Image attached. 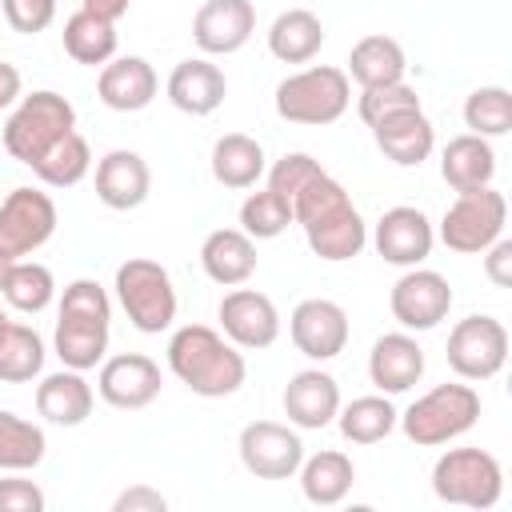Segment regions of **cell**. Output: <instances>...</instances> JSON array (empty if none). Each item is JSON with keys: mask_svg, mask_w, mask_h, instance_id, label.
Segmentation results:
<instances>
[{"mask_svg": "<svg viewBox=\"0 0 512 512\" xmlns=\"http://www.w3.org/2000/svg\"><path fill=\"white\" fill-rule=\"evenodd\" d=\"M388 308H392V316H396L400 328H408V332H428V328H436L440 320H448V312H452V288H448V280H444L440 272L416 264V268H408V272L392 284Z\"/></svg>", "mask_w": 512, "mask_h": 512, "instance_id": "cell-13", "label": "cell"}, {"mask_svg": "<svg viewBox=\"0 0 512 512\" xmlns=\"http://www.w3.org/2000/svg\"><path fill=\"white\" fill-rule=\"evenodd\" d=\"M20 88H24L20 68L8 64V60H0V108H12V104L20 100Z\"/></svg>", "mask_w": 512, "mask_h": 512, "instance_id": "cell-46", "label": "cell"}, {"mask_svg": "<svg viewBox=\"0 0 512 512\" xmlns=\"http://www.w3.org/2000/svg\"><path fill=\"white\" fill-rule=\"evenodd\" d=\"M44 368V340L32 324L8 320L0 328V384H28Z\"/></svg>", "mask_w": 512, "mask_h": 512, "instance_id": "cell-33", "label": "cell"}, {"mask_svg": "<svg viewBox=\"0 0 512 512\" xmlns=\"http://www.w3.org/2000/svg\"><path fill=\"white\" fill-rule=\"evenodd\" d=\"M44 452H48L44 428L0 408V472H28L44 460Z\"/></svg>", "mask_w": 512, "mask_h": 512, "instance_id": "cell-35", "label": "cell"}, {"mask_svg": "<svg viewBox=\"0 0 512 512\" xmlns=\"http://www.w3.org/2000/svg\"><path fill=\"white\" fill-rule=\"evenodd\" d=\"M408 72V60H404V48L400 40L384 36V32H372V36H360L348 52V76L360 84V88H376V84H396L404 80Z\"/></svg>", "mask_w": 512, "mask_h": 512, "instance_id": "cell-28", "label": "cell"}, {"mask_svg": "<svg viewBox=\"0 0 512 512\" xmlns=\"http://www.w3.org/2000/svg\"><path fill=\"white\" fill-rule=\"evenodd\" d=\"M116 300L128 316V324L136 332H164L172 328L176 320V288H172V276L164 264L148 260V256H128L120 268H116Z\"/></svg>", "mask_w": 512, "mask_h": 512, "instance_id": "cell-7", "label": "cell"}, {"mask_svg": "<svg viewBox=\"0 0 512 512\" xmlns=\"http://www.w3.org/2000/svg\"><path fill=\"white\" fill-rule=\"evenodd\" d=\"M432 492L444 504L484 512L504 496V468L484 448H448L432 464Z\"/></svg>", "mask_w": 512, "mask_h": 512, "instance_id": "cell-8", "label": "cell"}, {"mask_svg": "<svg viewBox=\"0 0 512 512\" xmlns=\"http://www.w3.org/2000/svg\"><path fill=\"white\" fill-rule=\"evenodd\" d=\"M256 32L252 0H204L192 16V40L208 56L240 52Z\"/></svg>", "mask_w": 512, "mask_h": 512, "instance_id": "cell-18", "label": "cell"}, {"mask_svg": "<svg viewBox=\"0 0 512 512\" xmlns=\"http://www.w3.org/2000/svg\"><path fill=\"white\" fill-rule=\"evenodd\" d=\"M480 420V392L472 384H436L400 412V428L420 448H440Z\"/></svg>", "mask_w": 512, "mask_h": 512, "instance_id": "cell-5", "label": "cell"}, {"mask_svg": "<svg viewBox=\"0 0 512 512\" xmlns=\"http://www.w3.org/2000/svg\"><path fill=\"white\" fill-rule=\"evenodd\" d=\"M284 416L288 424L296 428H308V432H320L336 420L340 412V384L332 372L324 368H304L296 372L288 384H284Z\"/></svg>", "mask_w": 512, "mask_h": 512, "instance_id": "cell-20", "label": "cell"}, {"mask_svg": "<svg viewBox=\"0 0 512 512\" xmlns=\"http://www.w3.org/2000/svg\"><path fill=\"white\" fill-rule=\"evenodd\" d=\"M56 232V204L40 188H12L0 200V252L20 260L44 248Z\"/></svg>", "mask_w": 512, "mask_h": 512, "instance_id": "cell-11", "label": "cell"}, {"mask_svg": "<svg viewBox=\"0 0 512 512\" xmlns=\"http://www.w3.org/2000/svg\"><path fill=\"white\" fill-rule=\"evenodd\" d=\"M288 336L296 344V352H304L308 360H336L348 344V312L336 300L312 296L300 300L288 316Z\"/></svg>", "mask_w": 512, "mask_h": 512, "instance_id": "cell-14", "label": "cell"}, {"mask_svg": "<svg viewBox=\"0 0 512 512\" xmlns=\"http://www.w3.org/2000/svg\"><path fill=\"white\" fill-rule=\"evenodd\" d=\"M396 420H400V412L392 408V400L384 392L380 396H356L352 404H340V412H336L340 436L352 444H380L396 428Z\"/></svg>", "mask_w": 512, "mask_h": 512, "instance_id": "cell-34", "label": "cell"}, {"mask_svg": "<svg viewBox=\"0 0 512 512\" xmlns=\"http://www.w3.org/2000/svg\"><path fill=\"white\" fill-rule=\"evenodd\" d=\"M44 488L24 476H4L0 480V512H44Z\"/></svg>", "mask_w": 512, "mask_h": 512, "instance_id": "cell-43", "label": "cell"}, {"mask_svg": "<svg viewBox=\"0 0 512 512\" xmlns=\"http://www.w3.org/2000/svg\"><path fill=\"white\" fill-rule=\"evenodd\" d=\"M264 172H268V160H264L260 140H252L244 132H224L212 144V176H216V184H224V188H252Z\"/></svg>", "mask_w": 512, "mask_h": 512, "instance_id": "cell-31", "label": "cell"}, {"mask_svg": "<svg viewBox=\"0 0 512 512\" xmlns=\"http://www.w3.org/2000/svg\"><path fill=\"white\" fill-rule=\"evenodd\" d=\"M292 224L304 228L308 248L328 264L352 260L368 244V224H364L360 208L352 204L348 188L340 180H332L328 172H316L292 196Z\"/></svg>", "mask_w": 512, "mask_h": 512, "instance_id": "cell-1", "label": "cell"}, {"mask_svg": "<svg viewBox=\"0 0 512 512\" xmlns=\"http://www.w3.org/2000/svg\"><path fill=\"white\" fill-rule=\"evenodd\" d=\"M68 132H76V108L68 96L40 88L32 96H20V104L12 108L8 124H4V148L12 160L20 164H36L56 140H64Z\"/></svg>", "mask_w": 512, "mask_h": 512, "instance_id": "cell-6", "label": "cell"}, {"mask_svg": "<svg viewBox=\"0 0 512 512\" xmlns=\"http://www.w3.org/2000/svg\"><path fill=\"white\" fill-rule=\"evenodd\" d=\"M128 4H132V0H80V8H88V12H96V16L112 20V24L128 12Z\"/></svg>", "mask_w": 512, "mask_h": 512, "instance_id": "cell-47", "label": "cell"}, {"mask_svg": "<svg viewBox=\"0 0 512 512\" xmlns=\"http://www.w3.org/2000/svg\"><path fill=\"white\" fill-rule=\"evenodd\" d=\"M164 92H168L172 108H180L188 116H212L224 104V96H228V80H224V72L212 60L192 56V60H180L172 68Z\"/></svg>", "mask_w": 512, "mask_h": 512, "instance_id": "cell-24", "label": "cell"}, {"mask_svg": "<svg viewBox=\"0 0 512 512\" xmlns=\"http://www.w3.org/2000/svg\"><path fill=\"white\" fill-rule=\"evenodd\" d=\"M372 136H376V148L400 168H420L436 148V128L424 116V108H404L376 120Z\"/></svg>", "mask_w": 512, "mask_h": 512, "instance_id": "cell-23", "label": "cell"}, {"mask_svg": "<svg viewBox=\"0 0 512 512\" xmlns=\"http://www.w3.org/2000/svg\"><path fill=\"white\" fill-rule=\"evenodd\" d=\"M352 104V80L344 68L308 64L276 84V116L288 124H336Z\"/></svg>", "mask_w": 512, "mask_h": 512, "instance_id": "cell-4", "label": "cell"}, {"mask_svg": "<svg viewBox=\"0 0 512 512\" xmlns=\"http://www.w3.org/2000/svg\"><path fill=\"white\" fill-rule=\"evenodd\" d=\"M92 384L76 368H60L36 384V412L56 428H76L92 416Z\"/></svg>", "mask_w": 512, "mask_h": 512, "instance_id": "cell-25", "label": "cell"}, {"mask_svg": "<svg viewBox=\"0 0 512 512\" xmlns=\"http://www.w3.org/2000/svg\"><path fill=\"white\" fill-rule=\"evenodd\" d=\"M216 316H220L224 336L236 348H268L280 336V312H276L272 296H264L256 288H232L220 300Z\"/></svg>", "mask_w": 512, "mask_h": 512, "instance_id": "cell-17", "label": "cell"}, {"mask_svg": "<svg viewBox=\"0 0 512 512\" xmlns=\"http://www.w3.org/2000/svg\"><path fill=\"white\" fill-rule=\"evenodd\" d=\"M164 508H168V500H164L156 488H148V484L124 488V492L112 500V512H164Z\"/></svg>", "mask_w": 512, "mask_h": 512, "instance_id": "cell-45", "label": "cell"}, {"mask_svg": "<svg viewBox=\"0 0 512 512\" xmlns=\"http://www.w3.org/2000/svg\"><path fill=\"white\" fill-rule=\"evenodd\" d=\"M0 4H4V20L20 36H36L56 20V0H0Z\"/></svg>", "mask_w": 512, "mask_h": 512, "instance_id": "cell-42", "label": "cell"}, {"mask_svg": "<svg viewBox=\"0 0 512 512\" xmlns=\"http://www.w3.org/2000/svg\"><path fill=\"white\" fill-rule=\"evenodd\" d=\"M108 328H112V300L96 280H72L60 296V316L52 332V348L64 368L88 372L108 352Z\"/></svg>", "mask_w": 512, "mask_h": 512, "instance_id": "cell-3", "label": "cell"}, {"mask_svg": "<svg viewBox=\"0 0 512 512\" xmlns=\"http://www.w3.org/2000/svg\"><path fill=\"white\" fill-rule=\"evenodd\" d=\"M296 472H300V492H304V500H308V504H320V508L340 504V500L352 492V484H356L352 460H348L344 452H336V448L300 460Z\"/></svg>", "mask_w": 512, "mask_h": 512, "instance_id": "cell-30", "label": "cell"}, {"mask_svg": "<svg viewBox=\"0 0 512 512\" xmlns=\"http://www.w3.org/2000/svg\"><path fill=\"white\" fill-rule=\"evenodd\" d=\"M4 324H8V312H4V308H0V328H4Z\"/></svg>", "mask_w": 512, "mask_h": 512, "instance_id": "cell-49", "label": "cell"}, {"mask_svg": "<svg viewBox=\"0 0 512 512\" xmlns=\"http://www.w3.org/2000/svg\"><path fill=\"white\" fill-rule=\"evenodd\" d=\"M0 296L8 300V308L36 316V312H44V308L52 304L56 280H52V272H48L44 264H36V260H12V268H8V276H4V284H0Z\"/></svg>", "mask_w": 512, "mask_h": 512, "instance_id": "cell-37", "label": "cell"}, {"mask_svg": "<svg viewBox=\"0 0 512 512\" xmlns=\"http://www.w3.org/2000/svg\"><path fill=\"white\" fill-rule=\"evenodd\" d=\"M484 276L496 284V288H512V240H492L484 252Z\"/></svg>", "mask_w": 512, "mask_h": 512, "instance_id": "cell-44", "label": "cell"}, {"mask_svg": "<svg viewBox=\"0 0 512 512\" xmlns=\"http://www.w3.org/2000/svg\"><path fill=\"white\" fill-rule=\"evenodd\" d=\"M236 448H240V464L256 480H288V476H296V468L304 460L300 432L280 424V420H252V424H244Z\"/></svg>", "mask_w": 512, "mask_h": 512, "instance_id": "cell-12", "label": "cell"}, {"mask_svg": "<svg viewBox=\"0 0 512 512\" xmlns=\"http://www.w3.org/2000/svg\"><path fill=\"white\" fill-rule=\"evenodd\" d=\"M464 124L484 140L512 132V92L500 88V84L472 88L468 100H464Z\"/></svg>", "mask_w": 512, "mask_h": 512, "instance_id": "cell-38", "label": "cell"}, {"mask_svg": "<svg viewBox=\"0 0 512 512\" xmlns=\"http://www.w3.org/2000/svg\"><path fill=\"white\" fill-rule=\"evenodd\" d=\"M316 172H324V168H320V160H312L308 152H284V156L268 168V188L292 204V196H296Z\"/></svg>", "mask_w": 512, "mask_h": 512, "instance_id": "cell-41", "label": "cell"}, {"mask_svg": "<svg viewBox=\"0 0 512 512\" xmlns=\"http://www.w3.org/2000/svg\"><path fill=\"white\" fill-rule=\"evenodd\" d=\"M424 376V348L408 332H384L368 352V380L384 396H400L416 388Z\"/></svg>", "mask_w": 512, "mask_h": 512, "instance_id": "cell-22", "label": "cell"}, {"mask_svg": "<svg viewBox=\"0 0 512 512\" xmlns=\"http://www.w3.org/2000/svg\"><path fill=\"white\" fill-rule=\"evenodd\" d=\"M372 244L380 252L384 264H396V268H416L432 256V244H436V228L432 220L412 208V204H396L388 208L380 220H376V232H372Z\"/></svg>", "mask_w": 512, "mask_h": 512, "instance_id": "cell-16", "label": "cell"}, {"mask_svg": "<svg viewBox=\"0 0 512 512\" xmlns=\"http://www.w3.org/2000/svg\"><path fill=\"white\" fill-rule=\"evenodd\" d=\"M504 220H508V200L492 184L456 192V200L448 204V212L440 220V240L448 252L480 256L492 240L504 236Z\"/></svg>", "mask_w": 512, "mask_h": 512, "instance_id": "cell-9", "label": "cell"}, {"mask_svg": "<svg viewBox=\"0 0 512 512\" xmlns=\"http://www.w3.org/2000/svg\"><path fill=\"white\" fill-rule=\"evenodd\" d=\"M440 176L452 192H472V188H484L492 184L496 176V148L476 136V132H464V136H452L440 152Z\"/></svg>", "mask_w": 512, "mask_h": 512, "instance_id": "cell-27", "label": "cell"}, {"mask_svg": "<svg viewBox=\"0 0 512 512\" xmlns=\"http://www.w3.org/2000/svg\"><path fill=\"white\" fill-rule=\"evenodd\" d=\"M404 108H420V96L412 84L396 80V84H376V88H360V100H356V112L360 120L372 128L376 120L392 116V112H404Z\"/></svg>", "mask_w": 512, "mask_h": 512, "instance_id": "cell-40", "label": "cell"}, {"mask_svg": "<svg viewBox=\"0 0 512 512\" xmlns=\"http://www.w3.org/2000/svg\"><path fill=\"white\" fill-rule=\"evenodd\" d=\"M32 172H36L48 188H72V184H80V180L92 172V148H88V140H84L80 132H68L64 140H56V144L32 164Z\"/></svg>", "mask_w": 512, "mask_h": 512, "instance_id": "cell-36", "label": "cell"}, {"mask_svg": "<svg viewBox=\"0 0 512 512\" xmlns=\"http://www.w3.org/2000/svg\"><path fill=\"white\" fill-rule=\"evenodd\" d=\"M324 48V24L308 8H288L268 28V52L280 64H308Z\"/></svg>", "mask_w": 512, "mask_h": 512, "instance_id": "cell-29", "label": "cell"}, {"mask_svg": "<svg viewBox=\"0 0 512 512\" xmlns=\"http://www.w3.org/2000/svg\"><path fill=\"white\" fill-rule=\"evenodd\" d=\"M152 188V172L148 160L132 148H112L96 160V200L112 212H128L140 208L148 200Z\"/></svg>", "mask_w": 512, "mask_h": 512, "instance_id": "cell-19", "label": "cell"}, {"mask_svg": "<svg viewBox=\"0 0 512 512\" xmlns=\"http://www.w3.org/2000/svg\"><path fill=\"white\" fill-rule=\"evenodd\" d=\"M168 368L188 392H196L204 400L232 396L248 376V364L236 352V344L208 324H184L172 332Z\"/></svg>", "mask_w": 512, "mask_h": 512, "instance_id": "cell-2", "label": "cell"}, {"mask_svg": "<svg viewBox=\"0 0 512 512\" xmlns=\"http://www.w3.org/2000/svg\"><path fill=\"white\" fill-rule=\"evenodd\" d=\"M96 392L104 404L120 408V412H136L148 408L160 396V364L144 352H120L100 360V376H96Z\"/></svg>", "mask_w": 512, "mask_h": 512, "instance_id": "cell-15", "label": "cell"}, {"mask_svg": "<svg viewBox=\"0 0 512 512\" xmlns=\"http://www.w3.org/2000/svg\"><path fill=\"white\" fill-rule=\"evenodd\" d=\"M444 356L460 380H492L508 360V328L488 312H472L448 332Z\"/></svg>", "mask_w": 512, "mask_h": 512, "instance_id": "cell-10", "label": "cell"}, {"mask_svg": "<svg viewBox=\"0 0 512 512\" xmlns=\"http://www.w3.org/2000/svg\"><path fill=\"white\" fill-rule=\"evenodd\" d=\"M64 52L76 60V64H88V68H104L112 56H116V24L112 20H104V16H96V12H88V8H80V12H72L68 20H64Z\"/></svg>", "mask_w": 512, "mask_h": 512, "instance_id": "cell-32", "label": "cell"}, {"mask_svg": "<svg viewBox=\"0 0 512 512\" xmlns=\"http://www.w3.org/2000/svg\"><path fill=\"white\" fill-rule=\"evenodd\" d=\"M292 224V204L284 196H276L272 188L252 192L240 204V232H248L252 240H272Z\"/></svg>", "mask_w": 512, "mask_h": 512, "instance_id": "cell-39", "label": "cell"}, {"mask_svg": "<svg viewBox=\"0 0 512 512\" xmlns=\"http://www.w3.org/2000/svg\"><path fill=\"white\" fill-rule=\"evenodd\" d=\"M160 80L144 56H112L96 76V96L112 112H140L156 100Z\"/></svg>", "mask_w": 512, "mask_h": 512, "instance_id": "cell-21", "label": "cell"}, {"mask_svg": "<svg viewBox=\"0 0 512 512\" xmlns=\"http://www.w3.org/2000/svg\"><path fill=\"white\" fill-rule=\"evenodd\" d=\"M8 268H12V256H4V252H0V284H4V276H8Z\"/></svg>", "mask_w": 512, "mask_h": 512, "instance_id": "cell-48", "label": "cell"}, {"mask_svg": "<svg viewBox=\"0 0 512 512\" xmlns=\"http://www.w3.org/2000/svg\"><path fill=\"white\" fill-rule=\"evenodd\" d=\"M200 268L212 284L236 288L256 272V240L240 228H216L200 244Z\"/></svg>", "mask_w": 512, "mask_h": 512, "instance_id": "cell-26", "label": "cell"}]
</instances>
